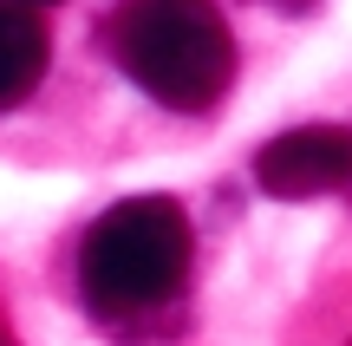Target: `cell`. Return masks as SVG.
I'll use <instances>...</instances> for the list:
<instances>
[{"label": "cell", "mask_w": 352, "mask_h": 346, "mask_svg": "<svg viewBox=\"0 0 352 346\" xmlns=\"http://www.w3.org/2000/svg\"><path fill=\"white\" fill-rule=\"evenodd\" d=\"M196 235L176 196H124L78 242V294L111 334H144L183 301Z\"/></svg>", "instance_id": "obj_1"}, {"label": "cell", "mask_w": 352, "mask_h": 346, "mask_svg": "<svg viewBox=\"0 0 352 346\" xmlns=\"http://www.w3.org/2000/svg\"><path fill=\"white\" fill-rule=\"evenodd\" d=\"M104 46L118 72L170 111H215L235 85V33L215 0H118Z\"/></svg>", "instance_id": "obj_2"}, {"label": "cell", "mask_w": 352, "mask_h": 346, "mask_svg": "<svg viewBox=\"0 0 352 346\" xmlns=\"http://www.w3.org/2000/svg\"><path fill=\"white\" fill-rule=\"evenodd\" d=\"M254 183L280 203L327 196L352 183V125H300L254 151Z\"/></svg>", "instance_id": "obj_3"}, {"label": "cell", "mask_w": 352, "mask_h": 346, "mask_svg": "<svg viewBox=\"0 0 352 346\" xmlns=\"http://www.w3.org/2000/svg\"><path fill=\"white\" fill-rule=\"evenodd\" d=\"M46 59H52L46 20L0 0V111H13L20 98H33V85L46 78Z\"/></svg>", "instance_id": "obj_4"}, {"label": "cell", "mask_w": 352, "mask_h": 346, "mask_svg": "<svg viewBox=\"0 0 352 346\" xmlns=\"http://www.w3.org/2000/svg\"><path fill=\"white\" fill-rule=\"evenodd\" d=\"M267 7H280V13H314L320 0H267Z\"/></svg>", "instance_id": "obj_5"}, {"label": "cell", "mask_w": 352, "mask_h": 346, "mask_svg": "<svg viewBox=\"0 0 352 346\" xmlns=\"http://www.w3.org/2000/svg\"><path fill=\"white\" fill-rule=\"evenodd\" d=\"M7 7H26V13H39V7H52V0H7Z\"/></svg>", "instance_id": "obj_6"}, {"label": "cell", "mask_w": 352, "mask_h": 346, "mask_svg": "<svg viewBox=\"0 0 352 346\" xmlns=\"http://www.w3.org/2000/svg\"><path fill=\"white\" fill-rule=\"evenodd\" d=\"M0 346H7V340H0Z\"/></svg>", "instance_id": "obj_7"}]
</instances>
